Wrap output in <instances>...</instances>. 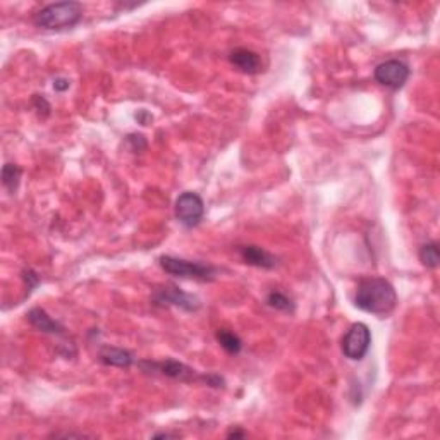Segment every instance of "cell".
Here are the masks:
<instances>
[{"label": "cell", "mask_w": 440, "mask_h": 440, "mask_svg": "<svg viewBox=\"0 0 440 440\" xmlns=\"http://www.w3.org/2000/svg\"><path fill=\"white\" fill-rule=\"evenodd\" d=\"M355 304L367 313L387 317L397 306V292L394 285L382 277H371L358 284Z\"/></svg>", "instance_id": "1"}, {"label": "cell", "mask_w": 440, "mask_h": 440, "mask_svg": "<svg viewBox=\"0 0 440 440\" xmlns=\"http://www.w3.org/2000/svg\"><path fill=\"white\" fill-rule=\"evenodd\" d=\"M83 20V6L80 2H57L41 7L33 17L35 26L48 31L71 29Z\"/></svg>", "instance_id": "2"}, {"label": "cell", "mask_w": 440, "mask_h": 440, "mask_svg": "<svg viewBox=\"0 0 440 440\" xmlns=\"http://www.w3.org/2000/svg\"><path fill=\"white\" fill-rule=\"evenodd\" d=\"M159 263L169 276L180 277V279H194L200 282H210L215 279L217 274H219V270L212 265H206V263H201V262L183 260V258H174V257H169V255L160 257Z\"/></svg>", "instance_id": "3"}, {"label": "cell", "mask_w": 440, "mask_h": 440, "mask_svg": "<svg viewBox=\"0 0 440 440\" xmlns=\"http://www.w3.org/2000/svg\"><path fill=\"white\" fill-rule=\"evenodd\" d=\"M140 368L143 371H148V374H159L164 377L172 378V381L179 382H197L206 381V375H198L193 368H190L187 364L180 363L176 360H165V361H140Z\"/></svg>", "instance_id": "4"}, {"label": "cell", "mask_w": 440, "mask_h": 440, "mask_svg": "<svg viewBox=\"0 0 440 440\" xmlns=\"http://www.w3.org/2000/svg\"><path fill=\"white\" fill-rule=\"evenodd\" d=\"M371 332L364 323H353L342 337V355L351 361H361L370 351Z\"/></svg>", "instance_id": "5"}, {"label": "cell", "mask_w": 440, "mask_h": 440, "mask_svg": "<svg viewBox=\"0 0 440 440\" xmlns=\"http://www.w3.org/2000/svg\"><path fill=\"white\" fill-rule=\"evenodd\" d=\"M205 215V203L197 193L186 191L176 201V219L184 227H197Z\"/></svg>", "instance_id": "6"}, {"label": "cell", "mask_w": 440, "mask_h": 440, "mask_svg": "<svg viewBox=\"0 0 440 440\" xmlns=\"http://www.w3.org/2000/svg\"><path fill=\"white\" fill-rule=\"evenodd\" d=\"M375 81L390 90H399L409 80V67L402 60L392 59L375 67Z\"/></svg>", "instance_id": "7"}, {"label": "cell", "mask_w": 440, "mask_h": 440, "mask_svg": "<svg viewBox=\"0 0 440 440\" xmlns=\"http://www.w3.org/2000/svg\"><path fill=\"white\" fill-rule=\"evenodd\" d=\"M153 303L162 304V306H178L186 311H197L200 310L201 301L194 294H187V292L180 291L178 288H162L157 289L153 294Z\"/></svg>", "instance_id": "8"}, {"label": "cell", "mask_w": 440, "mask_h": 440, "mask_svg": "<svg viewBox=\"0 0 440 440\" xmlns=\"http://www.w3.org/2000/svg\"><path fill=\"white\" fill-rule=\"evenodd\" d=\"M238 253L246 265L258 267V269H276L279 265L276 255L269 253L267 250H263L260 246H255V244H244V246H238Z\"/></svg>", "instance_id": "9"}, {"label": "cell", "mask_w": 440, "mask_h": 440, "mask_svg": "<svg viewBox=\"0 0 440 440\" xmlns=\"http://www.w3.org/2000/svg\"><path fill=\"white\" fill-rule=\"evenodd\" d=\"M229 62L244 74H258L263 67L260 55L250 48H234L229 54Z\"/></svg>", "instance_id": "10"}, {"label": "cell", "mask_w": 440, "mask_h": 440, "mask_svg": "<svg viewBox=\"0 0 440 440\" xmlns=\"http://www.w3.org/2000/svg\"><path fill=\"white\" fill-rule=\"evenodd\" d=\"M28 322L35 327L36 330L43 334H52V336H62L64 334V327L60 325L57 320H54L52 317H48L47 311L43 308H33V310L28 311Z\"/></svg>", "instance_id": "11"}, {"label": "cell", "mask_w": 440, "mask_h": 440, "mask_svg": "<svg viewBox=\"0 0 440 440\" xmlns=\"http://www.w3.org/2000/svg\"><path fill=\"white\" fill-rule=\"evenodd\" d=\"M99 360L108 367L127 368L134 363V356L129 351L120 348H112V346H104L99 353Z\"/></svg>", "instance_id": "12"}, {"label": "cell", "mask_w": 440, "mask_h": 440, "mask_svg": "<svg viewBox=\"0 0 440 440\" xmlns=\"http://www.w3.org/2000/svg\"><path fill=\"white\" fill-rule=\"evenodd\" d=\"M215 339L220 344V348L229 355H239L241 349H243V341L239 339L238 334L231 332V330L219 329L215 334Z\"/></svg>", "instance_id": "13"}, {"label": "cell", "mask_w": 440, "mask_h": 440, "mask_svg": "<svg viewBox=\"0 0 440 440\" xmlns=\"http://www.w3.org/2000/svg\"><path fill=\"white\" fill-rule=\"evenodd\" d=\"M22 171L16 164H6L2 169V184L10 194H14L20 187Z\"/></svg>", "instance_id": "14"}, {"label": "cell", "mask_w": 440, "mask_h": 440, "mask_svg": "<svg viewBox=\"0 0 440 440\" xmlns=\"http://www.w3.org/2000/svg\"><path fill=\"white\" fill-rule=\"evenodd\" d=\"M420 262L423 263L427 269H437L440 263V251H439V244L435 241L432 243H425L423 246L420 248Z\"/></svg>", "instance_id": "15"}, {"label": "cell", "mask_w": 440, "mask_h": 440, "mask_svg": "<svg viewBox=\"0 0 440 440\" xmlns=\"http://www.w3.org/2000/svg\"><path fill=\"white\" fill-rule=\"evenodd\" d=\"M267 304L274 310H279V311H285V313H292L294 311V303L289 296H285L284 292L281 291H272L269 296H267Z\"/></svg>", "instance_id": "16"}, {"label": "cell", "mask_w": 440, "mask_h": 440, "mask_svg": "<svg viewBox=\"0 0 440 440\" xmlns=\"http://www.w3.org/2000/svg\"><path fill=\"white\" fill-rule=\"evenodd\" d=\"M126 143L129 145L131 152L134 153H141L146 150V140L143 134H129V136L126 138Z\"/></svg>", "instance_id": "17"}, {"label": "cell", "mask_w": 440, "mask_h": 440, "mask_svg": "<svg viewBox=\"0 0 440 440\" xmlns=\"http://www.w3.org/2000/svg\"><path fill=\"white\" fill-rule=\"evenodd\" d=\"M33 105H35V108L38 111V114L41 115V118H47V115L50 114V104H48L43 95L33 97Z\"/></svg>", "instance_id": "18"}, {"label": "cell", "mask_w": 440, "mask_h": 440, "mask_svg": "<svg viewBox=\"0 0 440 440\" xmlns=\"http://www.w3.org/2000/svg\"><path fill=\"white\" fill-rule=\"evenodd\" d=\"M24 281H26V284H28L29 291H31V289L38 284V276H36L33 270H24Z\"/></svg>", "instance_id": "19"}, {"label": "cell", "mask_w": 440, "mask_h": 440, "mask_svg": "<svg viewBox=\"0 0 440 440\" xmlns=\"http://www.w3.org/2000/svg\"><path fill=\"white\" fill-rule=\"evenodd\" d=\"M69 86H71V83H69V80H66V78H57V80L54 81L55 92H66Z\"/></svg>", "instance_id": "20"}, {"label": "cell", "mask_w": 440, "mask_h": 440, "mask_svg": "<svg viewBox=\"0 0 440 440\" xmlns=\"http://www.w3.org/2000/svg\"><path fill=\"white\" fill-rule=\"evenodd\" d=\"M246 432H243V430H239V428H232V430H229L227 432V437L229 439H244L246 437Z\"/></svg>", "instance_id": "21"}, {"label": "cell", "mask_w": 440, "mask_h": 440, "mask_svg": "<svg viewBox=\"0 0 440 440\" xmlns=\"http://www.w3.org/2000/svg\"><path fill=\"white\" fill-rule=\"evenodd\" d=\"M153 437H165V439H167V437H178V435H176V434H167V432H165V434H157V435H153Z\"/></svg>", "instance_id": "22"}]
</instances>
